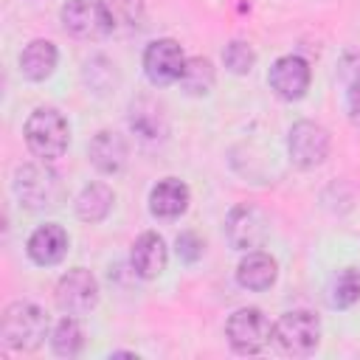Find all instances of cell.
Returning <instances> with one entry per match:
<instances>
[{"label": "cell", "instance_id": "obj_22", "mask_svg": "<svg viewBox=\"0 0 360 360\" xmlns=\"http://www.w3.org/2000/svg\"><path fill=\"white\" fill-rule=\"evenodd\" d=\"M104 6H107V11H110L112 31H118V28H127V31L141 28L143 11H141V3H138V0H107Z\"/></svg>", "mask_w": 360, "mask_h": 360}, {"label": "cell", "instance_id": "obj_20", "mask_svg": "<svg viewBox=\"0 0 360 360\" xmlns=\"http://www.w3.org/2000/svg\"><path fill=\"white\" fill-rule=\"evenodd\" d=\"M82 343H84L82 326H79L70 315H65V318L56 323L53 335H51V349H53L59 357H76V354L82 352Z\"/></svg>", "mask_w": 360, "mask_h": 360}, {"label": "cell", "instance_id": "obj_15", "mask_svg": "<svg viewBox=\"0 0 360 360\" xmlns=\"http://www.w3.org/2000/svg\"><path fill=\"white\" fill-rule=\"evenodd\" d=\"M65 253H68V233L62 225L48 222L28 236V256L37 264H56Z\"/></svg>", "mask_w": 360, "mask_h": 360}, {"label": "cell", "instance_id": "obj_12", "mask_svg": "<svg viewBox=\"0 0 360 360\" xmlns=\"http://www.w3.org/2000/svg\"><path fill=\"white\" fill-rule=\"evenodd\" d=\"M166 242L160 233L155 231H146L141 233L135 242H132V253H129V262H132V270L141 276V278H155L166 270Z\"/></svg>", "mask_w": 360, "mask_h": 360}, {"label": "cell", "instance_id": "obj_17", "mask_svg": "<svg viewBox=\"0 0 360 360\" xmlns=\"http://www.w3.org/2000/svg\"><path fill=\"white\" fill-rule=\"evenodd\" d=\"M56 68V45L48 39H34L20 53V70L31 82H42Z\"/></svg>", "mask_w": 360, "mask_h": 360}, {"label": "cell", "instance_id": "obj_18", "mask_svg": "<svg viewBox=\"0 0 360 360\" xmlns=\"http://www.w3.org/2000/svg\"><path fill=\"white\" fill-rule=\"evenodd\" d=\"M112 208V191L104 183H90L76 197V214L84 222H101Z\"/></svg>", "mask_w": 360, "mask_h": 360}, {"label": "cell", "instance_id": "obj_10", "mask_svg": "<svg viewBox=\"0 0 360 360\" xmlns=\"http://www.w3.org/2000/svg\"><path fill=\"white\" fill-rule=\"evenodd\" d=\"M225 233H228V242L236 250H253V248L262 245V239L267 233L264 214L256 205L242 202V205L231 208V214L225 219Z\"/></svg>", "mask_w": 360, "mask_h": 360}, {"label": "cell", "instance_id": "obj_8", "mask_svg": "<svg viewBox=\"0 0 360 360\" xmlns=\"http://www.w3.org/2000/svg\"><path fill=\"white\" fill-rule=\"evenodd\" d=\"M287 149H290V158L295 166L312 169V166L323 163L329 155V132L315 121H298L290 129Z\"/></svg>", "mask_w": 360, "mask_h": 360}, {"label": "cell", "instance_id": "obj_11", "mask_svg": "<svg viewBox=\"0 0 360 360\" xmlns=\"http://www.w3.org/2000/svg\"><path fill=\"white\" fill-rule=\"evenodd\" d=\"M267 82H270V87L276 90L278 98L298 101L309 90V65L301 56H292V53L290 56H281V59L273 62Z\"/></svg>", "mask_w": 360, "mask_h": 360}, {"label": "cell", "instance_id": "obj_3", "mask_svg": "<svg viewBox=\"0 0 360 360\" xmlns=\"http://www.w3.org/2000/svg\"><path fill=\"white\" fill-rule=\"evenodd\" d=\"M273 343L284 354H295V357L312 354L321 343V323L307 309L284 312L273 326Z\"/></svg>", "mask_w": 360, "mask_h": 360}, {"label": "cell", "instance_id": "obj_5", "mask_svg": "<svg viewBox=\"0 0 360 360\" xmlns=\"http://www.w3.org/2000/svg\"><path fill=\"white\" fill-rule=\"evenodd\" d=\"M14 188H17V197L22 200V205L39 211V208H53L62 197V186H59V177L39 166V163H28L17 172V180H14Z\"/></svg>", "mask_w": 360, "mask_h": 360}, {"label": "cell", "instance_id": "obj_19", "mask_svg": "<svg viewBox=\"0 0 360 360\" xmlns=\"http://www.w3.org/2000/svg\"><path fill=\"white\" fill-rule=\"evenodd\" d=\"M214 65L205 59V56H191L186 59V68H183V76H180V87L188 93V96H202L214 87Z\"/></svg>", "mask_w": 360, "mask_h": 360}, {"label": "cell", "instance_id": "obj_6", "mask_svg": "<svg viewBox=\"0 0 360 360\" xmlns=\"http://www.w3.org/2000/svg\"><path fill=\"white\" fill-rule=\"evenodd\" d=\"M98 304V281L90 270L73 267L56 284V307L65 315H84Z\"/></svg>", "mask_w": 360, "mask_h": 360}, {"label": "cell", "instance_id": "obj_4", "mask_svg": "<svg viewBox=\"0 0 360 360\" xmlns=\"http://www.w3.org/2000/svg\"><path fill=\"white\" fill-rule=\"evenodd\" d=\"M225 335H228V343L239 354H256L273 340V326H270V321L264 318L262 309L245 307V309H236L228 318Z\"/></svg>", "mask_w": 360, "mask_h": 360}, {"label": "cell", "instance_id": "obj_7", "mask_svg": "<svg viewBox=\"0 0 360 360\" xmlns=\"http://www.w3.org/2000/svg\"><path fill=\"white\" fill-rule=\"evenodd\" d=\"M62 22L65 31H70L79 39H98L112 31L110 11L98 0H68L62 6Z\"/></svg>", "mask_w": 360, "mask_h": 360}, {"label": "cell", "instance_id": "obj_14", "mask_svg": "<svg viewBox=\"0 0 360 360\" xmlns=\"http://www.w3.org/2000/svg\"><path fill=\"white\" fill-rule=\"evenodd\" d=\"M276 276H278V264L273 256L262 253V250H250L239 267H236V281L245 287V290H253V292H262V290H270L276 284Z\"/></svg>", "mask_w": 360, "mask_h": 360}, {"label": "cell", "instance_id": "obj_16", "mask_svg": "<svg viewBox=\"0 0 360 360\" xmlns=\"http://www.w3.org/2000/svg\"><path fill=\"white\" fill-rule=\"evenodd\" d=\"M87 155H90V163H93L98 172L115 174V172H121L124 163H127V143H124L121 135L104 129V132H98V135L90 141Z\"/></svg>", "mask_w": 360, "mask_h": 360}, {"label": "cell", "instance_id": "obj_25", "mask_svg": "<svg viewBox=\"0 0 360 360\" xmlns=\"http://www.w3.org/2000/svg\"><path fill=\"white\" fill-rule=\"evenodd\" d=\"M346 110H349V121L354 127H360V76L349 84V93H346Z\"/></svg>", "mask_w": 360, "mask_h": 360}, {"label": "cell", "instance_id": "obj_9", "mask_svg": "<svg viewBox=\"0 0 360 360\" xmlns=\"http://www.w3.org/2000/svg\"><path fill=\"white\" fill-rule=\"evenodd\" d=\"M186 68V56L180 42L174 39H155L143 51V70L152 84H172L180 82Z\"/></svg>", "mask_w": 360, "mask_h": 360}, {"label": "cell", "instance_id": "obj_13", "mask_svg": "<svg viewBox=\"0 0 360 360\" xmlns=\"http://www.w3.org/2000/svg\"><path fill=\"white\" fill-rule=\"evenodd\" d=\"M186 208H188V186L177 177H166L149 191V211L160 219H177L180 214H186Z\"/></svg>", "mask_w": 360, "mask_h": 360}, {"label": "cell", "instance_id": "obj_1", "mask_svg": "<svg viewBox=\"0 0 360 360\" xmlns=\"http://www.w3.org/2000/svg\"><path fill=\"white\" fill-rule=\"evenodd\" d=\"M48 335V315L28 301H14L3 309L0 318V338L14 352L37 349Z\"/></svg>", "mask_w": 360, "mask_h": 360}, {"label": "cell", "instance_id": "obj_21", "mask_svg": "<svg viewBox=\"0 0 360 360\" xmlns=\"http://www.w3.org/2000/svg\"><path fill=\"white\" fill-rule=\"evenodd\" d=\"M357 298H360V273H357L354 267H346V270H340V273L332 278L329 304L338 307V309H346V307H352Z\"/></svg>", "mask_w": 360, "mask_h": 360}, {"label": "cell", "instance_id": "obj_23", "mask_svg": "<svg viewBox=\"0 0 360 360\" xmlns=\"http://www.w3.org/2000/svg\"><path fill=\"white\" fill-rule=\"evenodd\" d=\"M222 62H225V68L231 70V73H248L250 68H253V62H256V53H253V48L248 45V42H228L225 45V51H222Z\"/></svg>", "mask_w": 360, "mask_h": 360}, {"label": "cell", "instance_id": "obj_2", "mask_svg": "<svg viewBox=\"0 0 360 360\" xmlns=\"http://www.w3.org/2000/svg\"><path fill=\"white\" fill-rule=\"evenodd\" d=\"M70 141V129L68 121L59 110L51 107H39L28 115L25 121V143L28 149L39 158V160H56L65 155Z\"/></svg>", "mask_w": 360, "mask_h": 360}, {"label": "cell", "instance_id": "obj_24", "mask_svg": "<svg viewBox=\"0 0 360 360\" xmlns=\"http://www.w3.org/2000/svg\"><path fill=\"white\" fill-rule=\"evenodd\" d=\"M177 253L186 259V262H197L202 256V242L197 239V233H180L177 236Z\"/></svg>", "mask_w": 360, "mask_h": 360}]
</instances>
